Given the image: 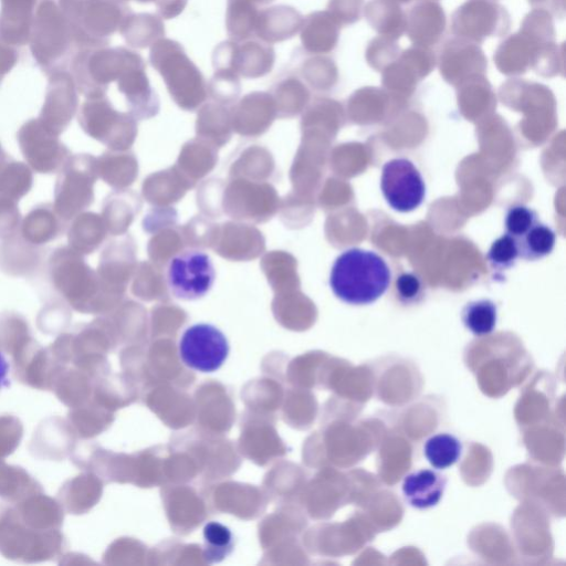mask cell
Returning <instances> with one entry per match:
<instances>
[{
    "instance_id": "cell-1",
    "label": "cell",
    "mask_w": 566,
    "mask_h": 566,
    "mask_svg": "<svg viewBox=\"0 0 566 566\" xmlns=\"http://www.w3.org/2000/svg\"><path fill=\"white\" fill-rule=\"evenodd\" d=\"M391 272L377 253L352 248L333 263L329 286L337 298L352 305H368L385 294Z\"/></svg>"
},
{
    "instance_id": "cell-2",
    "label": "cell",
    "mask_w": 566,
    "mask_h": 566,
    "mask_svg": "<svg viewBox=\"0 0 566 566\" xmlns=\"http://www.w3.org/2000/svg\"><path fill=\"white\" fill-rule=\"evenodd\" d=\"M214 279L213 263L201 250H186L169 261L167 284L171 294L179 300L203 297L211 290Z\"/></svg>"
},
{
    "instance_id": "cell-3",
    "label": "cell",
    "mask_w": 566,
    "mask_h": 566,
    "mask_svg": "<svg viewBox=\"0 0 566 566\" xmlns=\"http://www.w3.org/2000/svg\"><path fill=\"white\" fill-rule=\"evenodd\" d=\"M226 335L216 326L199 323L189 326L179 340V356L182 363L200 373L217 371L229 355Z\"/></svg>"
},
{
    "instance_id": "cell-4",
    "label": "cell",
    "mask_w": 566,
    "mask_h": 566,
    "mask_svg": "<svg viewBox=\"0 0 566 566\" xmlns=\"http://www.w3.org/2000/svg\"><path fill=\"white\" fill-rule=\"evenodd\" d=\"M380 187L387 203L398 212L417 209L426 197L420 171L406 158H395L382 166Z\"/></svg>"
},
{
    "instance_id": "cell-5",
    "label": "cell",
    "mask_w": 566,
    "mask_h": 566,
    "mask_svg": "<svg viewBox=\"0 0 566 566\" xmlns=\"http://www.w3.org/2000/svg\"><path fill=\"white\" fill-rule=\"evenodd\" d=\"M446 486V475L431 469H420L403 478L401 492L410 506L427 510L441 501Z\"/></svg>"
},
{
    "instance_id": "cell-6",
    "label": "cell",
    "mask_w": 566,
    "mask_h": 566,
    "mask_svg": "<svg viewBox=\"0 0 566 566\" xmlns=\"http://www.w3.org/2000/svg\"><path fill=\"white\" fill-rule=\"evenodd\" d=\"M462 449V443L455 436L440 432L426 440L423 454L434 469L444 470L460 460Z\"/></svg>"
},
{
    "instance_id": "cell-7",
    "label": "cell",
    "mask_w": 566,
    "mask_h": 566,
    "mask_svg": "<svg viewBox=\"0 0 566 566\" xmlns=\"http://www.w3.org/2000/svg\"><path fill=\"white\" fill-rule=\"evenodd\" d=\"M461 319L474 336H486L493 333L497 323V307L489 298L471 301L464 305Z\"/></svg>"
},
{
    "instance_id": "cell-8",
    "label": "cell",
    "mask_w": 566,
    "mask_h": 566,
    "mask_svg": "<svg viewBox=\"0 0 566 566\" xmlns=\"http://www.w3.org/2000/svg\"><path fill=\"white\" fill-rule=\"evenodd\" d=\"M518 245V256L535 261L548 255L555 247V231L547 224L536 222L526 233L516 239Z\"/></svg>"
},
{
    "instance_id": "cell-9",
    "label": "cell",
    "mask_w": 566,
    "mask_h": 566,
    "mask_svg": "<svg viewBox=\"0 0 566 566\" xmlns=\"http://www.w3.org/2000/svg\"><path fill=\"white\" fill-rule=\"evenodd\" d=\"M205 557L209 562H219L233 548L231 531L219 522H210L203 528Z\"/></svg>"
},
{
    "instance_id": "cell-10",
    "label": "cell",
    "mask_w": 566,
    "mask_h": 566,
    "mask_svg": "<svg viewBox=\"0 0 566 566\" xmlns=\"http://www.w3.org/2000/svg\"><path fill=\"white\" fill-rule=\"evenodd\" d=\"M518 258L517 240L505 233L494 240L486 253V259L493 270L505 271L511 269Z\"/></svg>"
},
{
    "instance_id": "cell-11",
    "label": "cell",
    "mask_w": 566,
    "mask_h": 566,
    "mask_svg": "<svg viewBox=\"0 0 566 566\" xmlns=\"http://www.w3.org/2000/svg\"><path fill=\"white\" fill-rule=\"evenodd\" d=\"M395 294L399 303L413 305L424 296V284L413 272H401L395 280Z\"/></svg>"
},
{
    "instance_id": "cell-12",
    "label": "cell",
    "mask_w": 566,
    "mask_h": 566,
    "mask_svg": "<svg viewBox=\"0 0 566 566\" xmlns=\"http://www.w3.org/2000/svg\"><path fill=\"white\" fill-rule=\"evenodd\" d=\"M536 222L537 214L533 209L523 205H514L505 213L504 227L506 233L518 239Z\"/></svg>"
},
{
    "instance_id": "cell-13",
    "label": "cell",
    "mask_w": 566,
    "mask_h": 566,
    "mask_svg": "<svg viewBox=\"0 0 566 566\" xmlns=\"http://www.w3.org/2000/svg\"><path fill=\"white\" fill-rule=\"evenodd\" d=\"M8 371H9V364L2 353L0 352V389L4 387L8 384Z\"/></svg>"
}]
</instances>
